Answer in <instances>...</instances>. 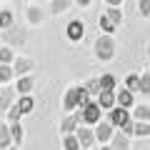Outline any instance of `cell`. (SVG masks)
<instances>
[{
    "instance_id": "obj_3",
    "label": "cell",
    "mask_w": 150,
    "mask_h": 150,
    "mask_svg": "<svg viewBox=\"0 0 150 150\" xmlns=\"http://www.w3.org/2000/svg\"><path fill=\"white\" fill-rule=\"evenodd\" d=\"M80 115H83V125H90V128H95V125L103 120V108L98 105L95 100H93V103H88L85 108H80Z\"/></svg>"
},
{
    "instance_id": "obj_15",
    "label": "cell",
    "mask_w": 150,
    "mask_h": 150,
    "mask_svg": "<svg viewBox=\"0 0 150 150\" xmlns=\"http://www.w3.org/2000/svg\"><path fill=\"white\" fill-rule=\"evenodd\" d=\"M110 148L112 150H130V138L125 133H120V130H115V135L110 140Z\"/></svg>"
},
{
    "instance_id": "obj_37",
    "label": "cell",
    "mask_w": 150,
    "mask_h": 150,
    "mask_svg": "<svg viewBox=\"0 0 150 150\" xmlns=\"http://www.w3.org/2000/svg\"><path fill=\"white\" fill-rule=\"evenodd\" d=\"M75 3H78V5H80V8H88V5H90V3H93V0H75Z\"/></svg>"
},
{
    "instance_id": "obj_26",
    "label": "cell",
    "mask_w": 150,
    "mask_h": 150,
    "mask_svg": "<svg viewBox=\"0 0 150 150\" xmlns=\"http://www.w3.org/2000/svg\"><path fill=\"white\" fill-rule=\"evenodd\" d=\"M13 60H15V50H13L10 45H0V63L13 65Z\"/></svg>"
},
{
    "instance_id": "obj_38",
    "label": "cell",
    "mask_w": 150,
    "mask_h": 150,
    "mask_svg": "<svg viewBox=\"0 0 150 150\" xmlns=\"http://www.w3.org/2000/svg\"><path fill=\"white\" fill-rule=\"evenodd\" d=\"M105 3H108V5H118V8L123 5V0H105Z\"/></svg>"
},
{
    "instance_id": "obj_16",
    "label": "cell",
    "mask_w": 150,
    "mask_h": 150,
    "mask_svg": "<svg viewBox=\"0 0 150 150\" xmlns=\"http://www.w3.org/2000/svg\"><path fill=\"white\" fill-rule=\"evenodd\" d=\"M25 18H28V23H30V25H40V23L45 20V13L40 10L38 5H30V8L25 10Z\"/></svg>"
},
{
    "instance_id": "obj_22",
    "label": "cell",
    "mask_w": 150,
    "mask_h": 150,
    "mask_svg": "<svg viewBox=\"0 0 150 150\" xmlns=\"http://www.w3.org/2000/svg\"><path fill=\"white\" fill-rule=\"evenodd\" d=\"M98 25H100V30L108 33V35H112V33L118 30V25H115V23H112L110 18L105 15V13H100V18H98Z\"/></svg>"
},
{
    "instance_id": "obj_4",
    "label": "cell",
    "mask_w": 150,
    "mask_h": 150,
    "mask_svg": "<svg viewBox=\"0 0 150 150\" xmlns=\"http://www.w3.org/2000/svg\"><path fill=\"white\" fill-rule=\"evenodd\" d=\"M80 88L83 85H70L63 95V110L65 112H75L78 105H80Z\"/></svg>"
},
{
    "instance_id": "obj_35",
    "label": "cell",
    "mask_w": 150,
    "mask_h": 150,
    "mask_svg": "<svg viewBox=\"0 0 150 150\" xmlns=\"http://www.w3.org/2000/svg\"><path fill=\"white\" fill-rule=\"evenodd\" d=\"M88 103H93V95L85 90V85H83V88H80V105H78V108H85Z\"/></svg>"
},
{
    "instance_id": "obj_39",
    "label": "cell",
    "mask_w": 150,
    "mask_h": 150,
    "mask_svg": "<svg viewBox=\"0 0 150 150\" xmlns=\"http://www.w3.org/2000/svg\"><path fill=\"white\" fill-rule=\"evenodd\" d=\"M100 150H112V148H110V143H105V145H100Z\"/></svg>"
},
{
    "instance_id": "obj_17",
    "label": "cell",
    "mask_w": 150,
    "mask_h": 150,
    "mask_svg": "<svg viewBox=\"0 0 150 150\" xmlns=\"http://www.w3.org/2000/svg\"><path fill=\"white\" fill-rule=\"evenodd\" d=\"M18 108H20L23 115H30L33 110H35V100H33V95H18Z\"/></svg>"
},
{
    "instance_id": "obj_21",
    "label": "cell",
    "mask_w": 150,
    "mask_h": 150,
    "mask_svg": "<svg viewBox=\"0 0 150 150\" xmlns=\"http://www.w3.org/2000/svg\"><path fill=\"white\" fill-rule=\"evenodd\" d=\"M73 3H75V0H53V3H50V13H53V15H60V13H68Z\"/></svg>"
},
{
    "instance_id": "obj_40",
    "label": "cell",
    "mask_w": 150,
    "mask_h": 150,
    "mask_svg": "<svg viewBox=\"0 0 150 150\" xmlns=\"http://www.w3.org/2000/svg\"><path fill=\"white\" fill-rule=\"evenodd\" d=\"M5 150H15V148H13V145H10V148H5Z\"/></svg>"
},
{
    "instance_id": "obj_42",
    "label": "cell",
    "mask_w": 150,
    "mask_h": 150,
    "mask_svg": "<svg viewBox=\"0 0 150 150\" xmlns=\"http://www.w3.org/2000/svg\"><path fill=\"white\" fill-rule=\"evenodd\" d=\"M0 115H3V112H0Z\"/></svg>"
},
{
    "instance_id": "obj_34",
    "label": "cell",
    "mask_w": 150,
    "mask_h": 150,
    "mask_svg": "<svg viewBox=\"0 0 150 150\" xmlns=\"http://www.w3.org/2000/svg\"><path fill=\"white\" fill-rule=\"evenodd\" d=\"M138 13L143 18H150V0H138Z\"/></svg>"
},
{
    "instance_id": "obj_20",
    "label": "cell",
    "mask_w": 150,
    "mask_h": 150,
    "mask_svg": "<svg viewBox=\"0 0 150 150\" xmlns=\"http://www.w3.org/2000/svg\"><path fill=\"white\" fill-rule=\"evenodd\" d=\"M13 145V135H10V125L0 123V150H5Z\"/></svg>"
},
{
    "instance_id": "obj_18",
    "label": "cell",
    "mask_w": 150,
    "mask_h": 150,
    "mask_svg": "<svg viewBox=\"0 0 150 150\" xmlns=\"http://www.w3.org/2000/svg\"><path fill=\"white\" fill-rule=\"evenodd\" d=\"M133 120H140V123H150V105H135L130 110Z\"/></svg>"
},
{
    "instance_id": "obj_8",
    "label": "cell",
    "mask_w": 150,
    "mask_h": 150,
    "mask_svg": "<svg viewBox=\"0 0 150 150\" xmlns=\"http://www.w3.org/2000/svg\"><path fill=\"white\" fill-rule=\"evenodd\" d=\"M33 70H35V60H30V58H23V55H15V60H13V73H15V78L30 75Z\"/></svg>"
},
{
    "instance_id": "obj_11",
    "label": "cell",
    "mask_w": 150,
    "mask_h": 150,
    "mask_svg": "<svg viewBox=\"0 0 150 150\" xmlns=\"http://www.w3.org/2000/svg\"><path fill=\"white\" fill-rule=\"evenodd\" d=\"M65 35H68V40H73V43L83 40V35H85V23L83 20H70L68 25H65Z\"/></svg>"
},
{
    "instance_id": "obj_36",
    "label": "cell",
    "mask_w": 150,
    "mask_h": 150,
    "mask_svg": "<svg viewBox=\"0 0 150 150\" xmlns=\"http://www.w3.org/2000/svg\"><path fill=\"white\" fill-rule=\"evenodd\" d=\"M133 125H135V120H130V123H125L123 128H120V133H125V135L130 138V135H133Z\"/></svg>"
},
{
    "instance_id": "obj_13",
    "label": "cell",
    "mask_w": 150,
    "mask_h": 150,
    "mask_svg": "<svg viewBox=\"0 0 150 150\" xmlns=\"http://www.w3.org/2000/svg\"><path fill=\"white\" fill-rule=\"evenodd\" d=\"M115 95H118V105L120 108H128V110H133V108H135V93L133 90L123 88V90H115Z\"/></svg>"
},
{
    "instance_id": "obj_27",
    "label": "cell",
    "mask_w": 150,
    "mask_h": 150,
    "mask_svg": "<svg viewBox=\"0 0 150 150\" xmlns=\"http://www.w3.org/2000/svg\"><path fill=\"white\" fill-rule=\"evenodd\" d=\"M13 23H15V15H13V10H0V30H8Z\"/></svg>"
},
{
    "instance_id": "obj_14",
    "label": "cell",
    "mask_w": 150,
    "mask_h": 150,
    "mask_svg": "<svg viewBox=\"0 0 150 150\" xmlns=\"http://www.w3.org/2000/svg\"><path fill=\"white\" fill-rule=\"evenodd\" d=\"M33 88H35V78H33V75H23V78H18V83H15L18 95H30Z\"/></svg>"
},
{
    "instance_id": "obj_10",
    "label": "cell",
    "mask_w": 150,
    "mask_h": 150,
    "mask_svg": "<svg viewBox=\"0 0 150 150\" xmlns=\"http://www.w3.org/2000/svg\"><path fill=\"white\" fill-rule=\"evenodd\" d=\"M15 100H18V90H15V88L0 85V112H8Z\"/></svg>"
},
{
    "instance_id": "obj_5",
    "label": "cell",
    "mask_w": 150,
    "mask_h": 150,
    "mask_svg": "<svg viewBox=\"0 0 150 150\" xmlns=\"http://www.w3.org/2000/svg\"><path fill=\"white\" fill-rule=\"evenodd\" d=\"M108 120L112 123V128H115V130H120L125 123H130V120H133V115H130V110H128V108L115 105L112 110H108Z\"/></svg>"
},
{
    "instance_id": "obj_25",
    "label": "cell",
    "mask_w": 150,
    "mask_h": 150,
    "mask_svg": "<svg viewBox=\"0 0 150 150\" xmlns=\"http://www.w3.org/2000/svg\"><path fill=\"white\" fill-rule=\"evenodd\" d=\"M105 15H108L112 23H115V25L120 28V23H123V10H120L118 5H108V8H105Z\"/></svg>"
},
{
    "instance_id": "obj_6",
    "label": "cell",
    "mask_w": 150,
    "mask_h": 150,
    "mask_svg": "<svg viewBox=\"0 0 150 150\" xmlns=\"http://www.w3.org/2000/svg\"><path fill=\"white\" fill-rule=\"evenodd\" d=\"M83 125V115H80V108L75 112H68L63 120H60V133L63 135H70V133H75V130Z\"/></svg>"
},
{
    "instance_id": "obj_12",
    "label": "cell",
    "mask_w": 150,
    "mask_h": 150,
    "mask_svg": "<svg viewBox=\"0 0 150 150\" xmlns=\"http://www.w3.org/2000/svg\"><path fill=\"white\" fill-rule=\"evenodd\" d=\"M95 103L103 110H112V108L118 105V95H115V90H100V95L95 98Z\"/></svg>"
},
{
    "instance_id": "obj_30",
    "label": "cell",
    "mask_w": 150,
    "mask_h": 150,
    "mask_svg": "<svg viewBox=\"0 0 150 150\" xmlns=\"http://www.w3.org/2000/svg\"><path fill=\"white\" fill-rule=\"evenodd\" d=\"M125 88L133 90V93H138V90H140V75H138V73H130L128 78H125Z\"/></svg>"
},
{
    "instance_id": "obj_9",
    "label": "cell",
    "mask_w": 150,
    "mask_h": 150,
    "mask_svg": "<svg viewBox=\"0 0 150 150\" xmlns=\"http://www.w3.org/2000/svg\"><path fill=\"white\" fill-rule=\"evenodd\" d=\"M112 135H115V128H112V123H110V120H100V123L95 125V140H98L100 145L110 143V140H112Z\"/></svg>"
},
{
    "instance_id": "obj_1",
    "label": "cell",
    "mask_w": 150,
    "mask_h": 150,
    "mask_svg": "<svg viewBox=\"0 0 150 150\" xmlns=\"http://www.w3.org/2000/svg\"><path fill=\"white\" fill-rule=\"evenodd\" d=\"M95 58L103 60V63H108V60L115 58V40H112V35H108V33H103V35H98L95 40Z\"/></svg>"
},
{
    "instance_id": "obj_31",
    "label": "cell",
    "mask_w": 150,
    "mask_h": 150,
    "mask_svg": "<svg viewBox=\"0 0 150 150\" xmlns=\"http://www.w3.org/2000/svg\"><path fill=\"white\" fill-rule=\"evenodd\" d=\"M85 90L90 93L93 98H98V95H100V90H103V88H100V78H90V80L85 83Z\"/></svg>"
},
{
    "instance_id": "obj_29",
    "label": "cell",
    "mask_w": 150,
    "mask_h": 150,
    "mask_svg": "<svg viewBox=\"0 0 150 150\" xmlns=\"http://www.w3.org/2000/svg\"><path fill=\"white\" fill-rule=\"evenodd\" d=\"M115 85H118L115 75H110V73L100 75V88H103V90H115Z\"/></svg>"
},
{
    "instance_id": "obj_19",
    "label": "cell",
    "mask_w": 150,
    "mask_h": 150,
    "mask_svg": "<svg viewBox=\"0 0 150 150\" xmlns=\"http://www.w3.org/2000/svg\"><path fill=\"white\" fill-rule=\"evenodd\" d=\"M10 125V135H13V145H20L23 140H25V128L20 125V120L18 123H8Z\"/></svg>"
},
{
    "instance_id": "obj_7",
    "label": "cell",
    "mask_w": 150,
    "mask_h": 150,
    "mask_svg": "<svg viewBox=\"0 0 150 150\" xmlns=\"http://www.w3.org/2000/svg\"><path fill=\"white\" fill-rule=\"evenodd\" d=\"M75 135H78V140H80V148L83 150H90L93 145L98 143V140H95V128H90V125H80V128L75 130Z\"/></svg>"
},
{
    "instance_id": "obj_24",
    "label": "cell",
    "mask_w": 150,
    "mask_h": 150,
    "mask_svg": "<svg viewBox=\"0 0 150 150\" xmlns=\"http://www.w3.org/2000/svg\"><path fill=\"white\" fill-rule=\"evenodd\" d=\"M63 150H83L80 148V140H78V135H75V133L63 135Z\"/></svg>"
},
{
    "instance_id": "obj_23",
    "label": "cell",
    "mask_w": 150,
    "mask_h": 150,
    "mask_svg": "<svg viewBox=\"0 0 150 150\" xmlns=\"http://www.w3.org/2000/svg\"><path fill=\"white\" fill-rule=\"evenodd\" d=\"M13 78H15V73H13V65L0 63V85H8Z\"/></svg>"
},
{
    "instance_id": "obj_33",
    "label": "cell",
    "mask_w": 150,
    "mask_h": 150,
    "mask_svg": "<svg viewBox=\"0 0 150 150\" xmlns=\"http://www.w3.org/2000/svg\"><path fill=\"white\" fill-rule=\"evenodd\" d=\"M23 118V112H20V108H18V103H13V108L8 110V123H18V120Z\"/></svg>"
},
{
    "instance_id": "obj_41",
    "label": "cell",
    "mask_w": 150,
    "mask_h": 150,
    "mask_svg": "<svg viewBox=\"0 0 150 150\" xmlns=\"http://www.w3.org/2000/svg\"><path fill=\"white\" fill-rule=\"evenodd\" d=\"M148 55H150V45H148Z\"/></svg>"
},
{
    "instance_id": "obj_28",
    "label": "cell",
    "mask_w": 150,
    "mask_h": 150,
    "mask_svg": "<svg viewBox=\"0 0 150 150\" xmlns=\"http://www.w3.org/2000/svg\"><path fill=\"white\" fill-rule=\"evenodd\" d=\"M133 135H138V138H148V135H150V123H140V120H135Z\"/></svg>"
},
{
    "instance_id": "obj_32",
    "label": "cell",
    "mask_w": 150,
    "mask_h": 150,
    "mask_svg": "<svg viewBox=\"0 0 150 150\" xmlns=\"http://www.w3.org/2000/svg\"><path fill=\"white\" fill-rule=\"evenodd\" d=\"M138 93L150 95V73H143V75H140V90H138Z\"/></svg>"
},
{
    "instance_id": "obj_2",
    "label": "cell",
    "mask_w": 150,
    "mask_h": 150,
    "mask_svg": "<svg viewBox=\"0 0 150 150\" xmlns=\"http://www.w3.org/2000/svg\"><path fill=\"white\" fill-rule=\"evenodd\" d=\"M3 40H5V45H10V48L23 45L28 40V30H25V28H20L18 23H13L8 30H3Z\"/></svg>"
}]
</instances>
